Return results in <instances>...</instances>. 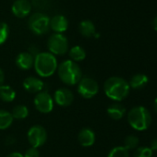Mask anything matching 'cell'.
<instances>
[{
	"label": "cell",
	"instance_id": "29",
	"mask_svg": "<svg viewBox=\"0 0 157 157\" xmlns=\"http://www.w3.org/2000/svg\"><path fill=\"white\" fill-rule=\"evenodd\" d=\"M4 82H5V74L4 71L1 69V67H0V87H2L4 85Z\"/></svg>",
	"mask_w": 157,
	"mask_h": 157
},
{
	"label": "cell",
	"instance_id": "27",
	"mask_svg": "<svg viewBox=\"0 0 157 157\" xmlns=\"http://www.w3.org/2000/svg\"><path fill=\"white\" fill-rule=\"evenodd\" d=\"M23 156L24 157H39L40 156V152H39V151H38L37 148L31 147V148H29L25 151V153H24Z\"/></svg>",
	"mask_w": 157,
	"mask_h": 157
},
{
	"label": "cell",
	"instance_id": "30",
	"mask_svg": "<svg viewBox=\"0 0 157 157\" xmlns=\"http://www.w3.org/2000/svg\"><path fill=\"white\" fill-rule=\"evenodd\" d=\"M7 157H24L23 154H21V152H18V151H14V152H11L10 153Z\"/></svg>",
	"mask_w": 157,
	"mask_h": 157
},
{
	"label": "cell",
	"instance_id": "32",
	"mask_svg": "<svg viewBox=\"0 0 157 157\" xmlns=\"http://www.w3.org/2000/svg\"><path fill=\"white\" fill-rule=\"evenodd\" d=\"M153 108H154V111L157 113V98L154 100V103H153Z\"/></svg>",
	"mask_w": 157,
	"mask_h": 157
},
{
	"label": "cell",
	"instance_id": "15",
	"mask_svg": "<svg viewBox=\"0 0 157 157\" xmlns=\"http://www.w3.org/2000/svg\"><path fill=\"white\" fill-rule=\"evenodd\" d=\"M78 140L82 146L90 147L95 141V134L91 128H84L80 131V133H78Z\"/></svg>",
	"mask_w": 157,
	"mask_h": 157
},
{
	"label": "cell",
	"instance_id": "3",
	"mask_svg": "<svg viewBox=\"0 0 157 157\" xmlns=\"http://www.w3.org/2000/svg\"><path fill=\"white\" fill-rule=\"evenodd\" d=\"M36 73L43 78L52 76L57 69V60L56 56L49 52H41L34 56V64Z\"/></svg>",
	"mask_w": 157,
	"mask_h": 157
},
{
	"label": "cell",
	"instance_id": "14",
	"mask_svg": "<svg viewBox=\"0 0 157 157\" xmlns=\"http://www.w3.org/2000/svg\"><path fill=\"white\" fill-rule=\"evenodd\" d=\"M34 64V56L30 52L20 53L16 57V65L20 69L28 70L33 67Z\"/></svg>",
	"mask_w": 157,
	"mask_h": 157
},
{
	"label": "cell",
	"instance_id": "31",
	"mask_svg": "<svg viewBox=\"0 0 157 157\" xmlns=\"http://www.w3.org/2000/svg\"><path fill=\"white\" fill-rule=\"evenodd\" d=\"M152 28L154 29V31L157 32V16L152 21Z\"/></svg>",
	"mask_w": 157,
	"mask_h": 157
},
{
	"label": "cell",
	"instance_id": "20",
	"mask_svg": "<svg viewBox=\"0 0 157 157\" xmlns=\"http://www.w3.org/2000/svg\"><path fill=\"white\" fill-rule=\"evenodd\" d=\"M16 98V92L9 85H3L0 87V99L6 103H11Z\"/></svg>",
	"mask_w": 157,
	"mask_h": 157
},
{
	"label": "cell",
	"instance_id": "28",
	"mask_svg": "<svg viewBox=\"0 0 157 157\" xmlns=\"http://www.w3.org/2000/svg\"><path fill=\"white\" fill-rule=\"evenodd\" d=\"M152 151H157V138L156 139H153L151 141V144H150V147H149Z\"/></svg>",
	"mask_w": 157,
	"mask_h": 157
},
{
	"label": "cell",
	"instance_id": "19",
	"mask_svg": "<svg viewBox=\"0 0 157 157\" xmlns=\"http://www.w3.org/2000/svg\"><path fill=\"white\" fill-rule=\"evenodd\" d=\"M68 55H69L70 60H72L76 63L84 60L86 57V52H85L84 48H82L80 45H75L72 48H70L68 51Z\"/></svg>",
	"mask_w": 157,
	"mask_h": 157
},
{
	"label": "cell",
	"instance_id": "25",
	"mask_svg": "<svg viewBox=\"0 0 157 157\" xmlns=\"http://www.w3.org/2000/svg\"><path fill=\"white\" fill-rule=\"evenodd\" d=\"M10 34V28L6 22H0V45L3 44Z\"/></svg>",
	"mask_w": 157,
	"mask_h": 157
},
{
	"label": "cell",
	"instance_id": "9",
	"mask_svg": "<svg viewBox=\"0 0 157 157\" xmlns=\"http://www.w3.org/2000/svg\"><path fill=\"white\" fill-rule=\"evenodd\" d=\"M33 103L35 108L43 114H48L54 109V99L49 93L44 91H42L35 95Z\"/></svg>",
	"mask_w": 157,
	"mask_h": 157
},
{
	"label": "cell",
	"instance_id": "18",
	"mask_svg": "<svg viewBox=\"0 0 157 157\" xmlns=\"http://www.w3.org/2000/svg\"><path fill=\"white\" fill-rule=\"evenodd\" d=\"M125 113H126V108L122 105L117 104V103L112 104L107 108V114H108V116L112 119H115V120L121 119L124 117Z\"/></svg>",
	"mask_w": 157,
	"mask_h": 157
},
{
	"label": "cell",
	"instance_id": "7",
	"mask_svg": "<svg viewBox=\"0 0 157 157\" xmlns=\"http://www.w3.org/2000/svg\"><path fill=\"white\" fill-rule=\"evenodd\" d=\"M99 91L98 83L95 80L89 77H82L78 83V93L85 99L94 97Z\"/></svg>",
	"mask_w": 157,
	"mask_h": 157
},
{
	"label": "cell",
	"instance_id": "1",
	"mask_svg": "<svg viewBox=\"0 0 157 157\" xmlns=\"http://www.w3.org/2000/svg\"><path fill=\"white\" fill-rule=\"evenodd\" d=\"M104 91L109 99L120 102L128 95L130 87L125 78L120 77H111L105 81Z\"/></svg>",
	"mask_w": 157,
	"mask_h": 157
},
{
	"label": "cell",
	"instance_id": "24",
	"mask_svg": "<svg viewBox=\"0 0 157 157\" xmlns=\"http://www.w3.org/2000/svg\"><path fill=\"white\" fill-rule=\"evenodd\" d=\"M139 145V138L135 135H128V137H126L125 140H124V147L129 151V150H133L136 149Z\"/></svg>",
	"mask_w": 157,
	"mask_h": 157
},
{
	"label": "cell",
	"instance_id": "2",
	"mask_svg": "<svg viewBox=\"0 0 157 157\" xmlns=\"http://www.w3.org/2000/svg\"><path fill=\"white\" fill-rule=\"evenodd\" d=\"M57 73L61 82L68 86L78 83L82 78V71L78 63L72 60H65L57 67Z\"/></svg>",
	"mask_w": 157,
	"mask_h": 157
},
{
	"label": "cell",
	"instance_id": "26",
	"mask_svg": "<svg viewBox=\"0 0 157 157\" xmlns=\"http://www.w3.org/2000/svg\"><path fill=\"white\" fill-rule=\"evenodd\" d=\"M152 151L149 147H139L136 148L133 157H151Z\"/></svg>",
	"mask_w": 157,
	"mask_h": 157
},
{
	"label": "cell",
	"instance_id": "11",
	"mask_svg": "<svg viewBox=\"0 0 157 157\" xmlns=\"http://www.w3.org/2000/svg\"><path fill=\"white\" fill-rule=\"evenodd\" d=\"M11 10L17 18H25L31 13L32 5L28 0H16L12 5Z\"/></svg>",
	"mask_w": 157,
	"mask_h": 157
},
{
	"label": "cell",
	"instance_id": "16",
	"mask_svg": "<svg viewBox=\"0 0 157 157\" xmlns=\"http://www.w3.org/2000/svg\"><path fill=\"white\" fill-rule=\"evenodd\" d=\"M148 82H149V78L145 74L138 73L131 77L128 84H129L130 88L135 89V90H140V89H142L143 87H145L147 85Z\"/></svg>",
	"mask_w": 157,
	"mask_h": 157
},
{
	"label": "cell",
	"instance_id": "5",
	"mask_svg": "<svg viewBox=\"0 0 157 157\" xmlns=\"http://www.w3.org/2000/svg\"><path fill=\"white\" fill-rule=\"evenodd\" d=\"M47 47L49 49V53L54 56L65 55L68 50L67 38L62 33H54L48 38Z\"/></svg>",
	"mask_w": 157,
	"mask_h": 157
},
{
	"label": "cell",
	"instance_id": "4",
	"mask_svg": "<svg viewBox=\"0 0 157 157\" xmlns=\"http://www.w3.org/2000/svg\"><path fill=\"white\" fill-rule=\"evenodd\" d=\"M128 121L130 127L138 131L147 129L151 123V117L149 110L143 106H135L128 113Z\"/></svg>",
	"mask_w": 157,
	"mask_h": 157
},
{
	"label": "cell",
	"instance_id": "12",
	"mask_svg": "<svg viewBox=\"0 0 157 157\" xmlns=\"http://www.w3.org/2000/svg\"><path fill=\"white\" fill-rule=\"evenodd\" d=\"M44 83L36 77H28L23 82V88L30 94H38L43 91Z\"/></svg>",
	"mask_w": 157,
	"mask_h": 157
},
{
	"label": "cell",
	"instance_id": "23",
	"mask_svg": "<svg viewBox=\"0 0 157 157\" xmlns=\"http://www.w3.org/2000/svg\"><path fill=\"white\" fill-rule=\"evenodd\" d=\"M107 157H129V152L124 146H117L109 151Z\"/></svg>",
	"mask_w": 157,
	"mask_h": 157
},
{
	"label": "cell",
	"instance_id": "21",
	"mask_svg": "<svg viewBox=\"0 0 157 157\" xmlns=\"http://www.w3.org/2000/svg\"><path fill=\"white\" fill-rule=\"evenodd\" d=\"M13 117L11 113L6 110H0V130L9 128L13 123Z\"/></svg>",
	"mask_w": 157,
	"mask_h": 157
},
{
	"label": "cell",
	"instance_id": "10",
	"mask_svg": "<svg viewBox=\"0 0 157 157\" xmlns=\"http://www.w3.org/2000/svg\"><path fill=\"white\" fill-rule=\"evenodd\" d=\"M53 99H54V102L59 106L67 107V106H69L73 103L74 95L70 90L67 88H60L55 92Z\"/></svg>",
	"mask_w": 157,
	"mask_h": 157
},
{
	"label": "cell",
	"instance_id": "8",
	"mask_svg": "<svg viewBox=\"0 0 157 157\" xmlns=\"http://www.w3.org/2000/svg\"><path fill=\"white\" fill-rule=\"evenodd\" d=\"M27 138L31 146L38 149L45 143L47 140V132L44 127L40 125H35L29 129Z\"/></svg>",
	"mask_w": 157,
	"mask_h": 157
},
{
	"label": "cell",
	"instance_id": "13",
	"mask_svg": "<svg viewBox=\"0 0 157 157\" xmlns=\"http://www.w3.org/2000/svg\"><path fill=\"white\" fill-rule=\"evenodd\" d=\"M68 28V21L63 15H56L50 19V29L55 33H63Z\"/></svg>",
	"mask_w": 157,
	"mask_h": 157
},
{
	"label": "cell",
	"instance_id": "6",
	"mask_svg": "<svg viewBox=\"0 0 157 157\" xmlns=\"http://www.w3.org/2000/svg\"><path fill=\"white\" fill-rule=\"evenodd\" d=\"M28 23L31 31L37 35H43L50 29V19L43 13L33 14Z\"/></svg>",
	"mask_w": 157,
	"mask_h": 157
},
{
	"label": "cell",
	"instance_id": "22",
	"mask_svg": "<svg viewBox=\"0 0 157 157\" xmlns=\"http://www.w3.org/2000/svg\"><path fill=\"white\" fill-rule=\"evenodd\" d=\"M11 115L14 119H19V120L25 119L29 116V109L26 105H19L13 108Z\"/></svg>",
	"mask_w": 157,
	"mask_h": 157
},
{
	"label": "cell",
	"instance_id": "17",
	"mask_svg": "<svg viewBox=\"0 0 157 157\" xmlns=\"http://www.w3.org/2000/svg\"><path fill=\"white\" fill-rule=\"evenodd\" d=\"M78 31H80L81 34L84 37L90 38L95 35V26L93 21L89 20L82 21L80 25H78Z\"/></svg>",
	"mask_w": 157,
	"mask_h": 157
}]
</instances>
